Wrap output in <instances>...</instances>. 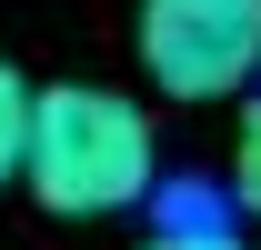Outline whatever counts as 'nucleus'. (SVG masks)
I'll return each instance as SVG.
<instances>
[{"label":"nucleus","instance_id":"20e7f679","mask_svg":"<svg viewBox=\"0 0 261 250\" xmlns=\"http://www.w3.org/2000/svg\"><path fill=\"white\" fill-rule=\"evenodd\" d=\"M231 200L261 210V100L241 110V140H231Z\"/></svg>","mask_w":261,"mask_h":250},{"label":"nucleus","instance_id":"39448f33","mask_svg":"<svg viewBox=\"0 0 261 250\" xmlns=\"http://www.w3.org/2000/svg\"><path fill=\"white\" fill-rule=\"evenodd\" d=\"M181 250H251V240H231V230H171Z\"/></svg>","mask_w":261,"mask_h":250},{"label":"nucleus","instance_id":"f03ea898","mask_svg":"<svg viewBox=\"0 0 261 250\" xmlns=\"http://www.w3.org/2000/svg\"><path fill=\"white\" fill-rule=\"evenodd\" d=\"M141 70L161 100H231L261 70V0H141Z\"/></svg>","mask_w":261,"mask_h":250},{"label":"nucleus","instance_id":"423d86ee","mask_svg":"<svg viewBox=\"0 0 261 250\" xmlns=\"http://www.w3.org/2000/svg\"><path fill=\"white\" fill-rule=\"evenodd\" d=\"M130 250H181V240H171V230H161V240H130Z\"/></svg>","mask_w":261,"mask_h":250},{"label":"nucleus","instance_id":"7ed1b4c3","mask_svg":"<svg viewBox=\"0 0 261 250\" xmlns=\"http://www.w3.org/2000/svg\"><path fill=\"white\" fill-rule=\"evenodd\" d=\"M20 150H31V90H20V70L0 60V190L20 180Z\"/></svg>","mask_w":261,"mask_h":250},{"label":"nucleus","instance_id":"f257e3e1","mask_svg":"<svg viewBox=\"0 0 261 250\" xmlns=\"http://www.w3.org/2000/svg\"><path fill=\"white\" fill-rule=\"evenodd\" d=\"M20 180H31L40 210H61V220H111V210H130V200H151V190H161V150H151L141 100L91 90V80L31 90Z\"/></svg>","mask_w":261,"mask_h":250}]
</instances>
